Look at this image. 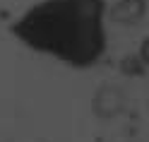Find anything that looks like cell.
<instances>
[{"mask_svg":"<svg viewBox=\"0 0 149 142\" xmlns=\"http://www.w3.org/2000/svg\"><path fill=\"white\" fill-rule=\"evenodd\" d=\"M104 20V0H41L12 24V34L26 48L70 68H91L106 53Z\"/></svg>","mask_w":149,"mask_h":142,"instance_id":"obj_1","label":"cell"},{"mask_svg":"<svg viewBox=\"0 0 149 142\" xmlns=\"http://www.w3.org/2000/svg\"><path fill=\"white\" fill-rule=\"evenodd\" d=\"M130 10V24L137 22L139 17L144 15V0H120V3L111 10V17H113L116 22H123L125 12Z\"/></svg>","mask_w":149,"mask_h":142,"instance_id":"obj_2","label":"cell"}]
</instances>
